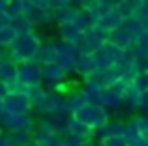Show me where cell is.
Listing matches in <instances>:
<instances>
[{
  "mask_svg": "<svg viewBox=\"0 0 148 146\" xmlns=\"http://www.w3.org/2000/svg\"><path fill=\"white\" fill-rule=\"evenodd\" d=\"M0 84H4L8 92L17 90V64L10 58L0 64Z\"/></svg>",
  "mask_w": 148,
  "mask_h": 146,
  "instance_id": "obj_11",
  "label": "cell"
},
{
  "mask_svg": "<svg viewBox=\"0 0 148 146\" xmlns=\"http://www.w3.org/2000/svg\"><path fill=\"white\" fill-rule=\"evenodd\" d=\"M137 131H139V137L148 141V114L143 118H137Z\"/></svg>",
  "mask_w": 148,
  "mask_h": 146,
  "instance_id": "obj_29",
  "label": "cell"
},
{
  "mask_svg": "<svg viewBox=\"0 0 148 146\" xmlns=\"http://www.w3.org/2000/svg\"><path fill=\"white\" fill-rule=\"evenodd\" d=\"M0 146H23V141L13 133H0Z\"/></svg>",
  "mask_w": 148,
  "mask_h": 146,
  "instance_id": "obj_27",
  "label": "cell"
},
{
  "mask_svg": "<svg viewBox=\"0 0 148 146\" xmlns=\"http://www.w3.org/2000/svg\"><path fill=\"white\" fill-rule=\"evenodd\" d=\"M101 146H127L124 137H101Z\"/></svg>",
  "mask_w": 148,
  "mask_h": 146,
  "instance_id": "obj_28",
  "label": "cell"
},
{
  "mask_svg": "<svg viewBox=\"0 0 148 146\" xmlns=\"http://www.w3.org/2000/svg\"><path fill=\"white\" fill-rule=\"evenodd\" d=\"M71 118L77 120V122H81V124H84L86 128H90L92 131H98L101 126H105V122L109 120V113H107V107L86 101L77 111H73Z\"/></svg>",
  "mask_w": 148,
  "mask_h": 146,
  "instance_id": "obj_3",
  "label": "cell"
},
{
  "mask_svg": "<svg viewBox=\"0 0 148 146\" xmlns=\"http://www.w3.org/2000/svg\"><path fill=\"white\" fill-rule=\"evenodd\" d=\"M83 30L75 25V23H58V36H60L62 41H71L75 43L77 38L81 36Z\"/></svg>",
  "mask_w": 148,
  "mask_h": 146,
  "instance_id": "obj_17",
  "label": "cell"
},
{
  "mask_svg": "<svg viewBox=\"0 0 148 146\" xmlns=\"http://www.w3.org/2000/svg\"><path fill=\"white\" fill-rule=\"evenodd\" d=\"M41 47V40L38 38L36 32H26V34H17L11 45L8 47L10 51V60H13L15 64L21 62H30L36 58L38 51Z\"/></svg>",
  "mask_w": 148,
  "mask_h": 146,
  "instance_id": "obj_1",
  "label": "cell"
},
{
  "mask_svg": "<svg viewBox=\"0 0 148 146\" xmlns=\"http://www.w3.org/2000/svg\"><path fill=\"white\" fill-rule=\"evenodd\" d=\"M4 60H6V58H4V56H2V55H0V64H2V62H4Z\"/></svg>",
  "mask_w": 148,
  "mask_h": 146,
  "instance_id": "obj_37",
  "label": "cell"
},
{
  "mask_svg": "<svg viewBox=\"0 0 148 146\" xmlns=\"http://www.w3.org/2000/svg\"><path fill=\"white\" fill-rule=\"evenodd\" d=\"M73 71L83 75L84 79L90 77L96 71V64H94V58H92V53H79V56L73 62Z\"/></svg>",
  "mask_w": 148,
  "mask_h": 146,
  "instance_id": "obj_16",
  "label": "cell"
},
{
  "mask_svg": "<svg viewBox=\"0 0 148 146\" xmlns=\"http://www.w3.org/2000/svg\"><path fill=\"white\" fill-rule=\"evenodd\" d=\"M6 6H8V0H0V11L6 10Z\"/></svg>",
  "mask_w": 148,
  "mask_h": 146,
  "instance_id": "obj_35",
  "label": "cell"
},
{
  "mask_svg": "<svg viewBox=\"0 0 148 146\" xmlns=\"http://www.w3.org/2000/svg\"><path fill=\"white\" fill-rule=\"evenodd\" d=\"M131 83L139 88V90H148V71H137L131 77Z\"/></svg>",
  "mask_w": 148,
  "mask_h": 146,
  "instance_id": "obj_26",
  "label": "cell"
},
{
  "mask_svg": "<svg viewBox=\"0 0 148 146\" xmlns=\"http://www.w3.org/2000/svg\"><path fill=\"white\" fill-rule=\"evenodd\" d=\"M69 4H73V0H49V10H58V8H66L69 6Z\"/></svg>",
  "mask_w": 148,
  "mask_h": 146,
  "instance_id": "obj_31",
  "label": "cell"
},
{
  "mask_svg": "<svg viewBox=\"0 0 148 146\" xmlns=\"http://www.w3.org/2000/svg\"><path fill=\"white\" fill-rule=\"evenodd\" d=\"M62 105H64V96L60 94L58 90H45L43 98H41V101L36 105V109H40L43 114H51L54 113V111L62 109Z\"/></svg>",
  "mask_w": 148,
  "mask_h": 146,
  "instance_id": "obj_10",
  "label": "cell"
},
{
  "mask_svg": "<svg viewBox=\"0 0 148 146\" xmlns=\"http://www.w3.org/2000/svg\"><path fill=\"white\" fill-rule=\"evenodd\" d=\"M51 13H53V21H56V23H75V17H77V13H79V8L73 6V4H69V6H66V8L53 10Z\"/></svg>",
  "mask_w": 148,
  "mask_h": 146,
  "instance_id": "obj_18",
  "label": "cell"
},
{
  "mask_svg": "<svg viewBox=\"0 0 148 146\" xmlns=\"http://www.w3.org/2000/svg\"><path fill=\"white\" fill-rule=\"evenodd\" d=\"M30 6L34 8H43V10H49V0H28Z\"/></svg>",
  "mask_w": 148,
  "mask_h": 146,
  "instance_id": "obj_33",
  "label": "cell"
},
{
  "mask_svg": "<svg viewBox=\"0 0 148 146\" xmlns=\"http://www.w3.org/2000/svg\"><path fill=\"white\" fill-rule=\"evenodd\" d=\"M77 56H79V49H77L75 43H71V41H60V43H56V60L54 62L66 73L73 71V62H75Z\"/></svg>",
  "mask_w": 148,
  "mask_h": 146,
  "instance_id": "obj_8",
  "label": "cell"
},
{
  "mask_svg": "<svg viewBox=\"0 0 148 146\" xmlns=\"http://www.w3.org/2000/svg\"><path fill=\"white\" fill-rule=\"evenodd\" d=\"M0 128H6L8 133L17 135L23 143L30 141V135L34 131V122L28 114H11L0 109Z\"/></svg>",
  "mask_w": 148,
  "mask_h": 146,
  "instance_id": "obj_2",
  "label": "cell"
},
{
  "mask_svg": "<svg viewBox=\"0 0 148 146\" xmlns=\"http://www.w3.org/2000/svg\"><path fill=\"white\" fill-rule=\"evenodd\" d=\"M124 131H126V124H124V122L107 120L105 126H101L96 133H98L99 137H124Z\"/></svg>",
  "mask_w": 148,
  "mask_h": 146,
  "instance_id": "obj_19",
  "label": "cell"
},
{
  "mask_svg": "<svg viewBox=\"0 0 148 146\" xmlns=\"http://www.w3.org/2000/svg\"><path fill=\"white\" fill-rule=\"evenodd\" d=\"M66 77H68V73L62 70L56 62L41 64V79H43V83L51 84L53 88H60L64 84Z\"/></svg>",
  "mask_w": 148,
  "mask_h": 146,
  "instance_id": "obj_9",
  "label": "cell"
},
{
  "mask_svg": "<svg viewBox=\"0 0 148 146\" xmlns=\"http://www.w3.org/2000/svg\"><path fill=\"white\" fill-rule=\"evenodd\" d=\"M0 99H2V98H0ZM0 109H2V107H0Z\"/></svg>",
  "mask_w": 148,
  "mask_h": 146,
  "instance_id": "obj_38",
  "label": "cell"
},
{
  "mask_svg": "<svg viewBox=\"0 0 148 146\" xmlns=\"http://www.w3.org/2000/svg\"><path fill=\"white\" fill-rule=\"evenodd\" d=\"M23 146H40V144L34 143V141H26V143H23Z\"/></svg>",
  "mask_w": 148,
  "mask_h": 146,
  "instance_id": "obj_36",
  "label": "cell"
},
{
  "mask_svg": "<svg viewBox=\"0 0 148 146\" xmlns=\"http://www.w3.org/2000/svg\"><path fill=\"white\" fill-rule=\"evenodd\" d=\"M86 103V98H84L83 90H77V92H71V94L64 96V105H62V109L68 111V113H73V111H77L81 105H84Z\"/></svg>",
  "mask_w": 148,
  "mask_h": 146,
  "instance_id": "obj_20",
  "label": "cell"
},
{
  "mask_svg": "<svg viewBox=\"0 0 148 146\" xmlns=\"http://www.w3.org/2000/svg\"><path fill=\"white\" fill-rule=\"evenodd\" d=\"M139 107L148 111V90H143L141 92V96H139Z\"/></svg>",
  "mask_w": 148,
  "mask_h": 146,
  "instance_id": "obj_32",
  "label": "cell"
},
{
  "mask_svg": "<svg viewBox=\"0 0 148 146\" xmlns=\"http://www.w3.org/2000/svg\"><path fill=\"white\" fill-rule=\"evenodd\" d=\"M26 17V21L30 23L32 26H38V25H47V23L53 21V13H51V10H43V8H34V6H26L25 13H23Z\"/></svg>",
  "mask_w": 148,
  "mask_h": 146,
  "instance_id": "obj_15",
  "label": "cell"
},
{
  "mask_svg": "<svg viewBox=\"0 0 148 146\" xmlns=\"http://www.w3.org/2000/svg\"><path fill=\"white\" fill-rule=\"evenodd\" d=\"M127 79L114 83L111 86H105V107H120L124 101V88H126Z\"/></svg>",
  "mask_w": 148,
  "mask_h": 146,
  "instance_id": "obj_13",
  "label": "cell"
},
{
  "mask_svg": "<svg viewBox=\"0 0 148 146\" xmlns=\"http://www.w3.org/2000/svg\"><path fill=\"white\" fill-rule=\"evenodd\" d=\"M83 94L88 103H96V105H103L105 103V86L99 84L98 81L90 79V77H86V83L83 86Z\"/></svg>",
  "mask_w": 148,
  "mask_h": 146,
  "instance_id": "obj_12",
  "label": "cell"
},
{
  "mask_svg": "<svg viewBox=\"0 0 148 146\" xmlns=\"http://www.w3.org/2000/svg\"><path fill=\"white\" fill-rule=\"evenodd\" d=\"M66 135L73 141H92L94 135H96V131H92V129L86 128L84 124H81V122H77V120L71 118L68 128H66Z\"/></svg>",
  "mask_w": 148,
  "mask_h": 146,
  "instance_id": "obj_14",
  "label": "cell"
},
{
  "mask_svg": "<svg viewBox=\"0 0 148 146\" xmlns=\"http://www.w3.org/2000/svg\"><path fill=\"white\" fill-rule=\"evenodd\" d=\"M54 60H56V43H41L34 62H38L41 66V64L54 62Z\"/></svg>",
  "mask_w": 148,
  "mask_h": 146,
  "instance_id": "obj_21",
  "label": "cell"
},
{
  "mask_svg": "<svg viewBox=\"0 0 148 146\" xmlns=\"http://www.w3.org/2000/svg\"><path fill=\"white\" fill-rule=\"evenodd\" d=\"M0 107H2V111L11 114H28L34 109L28 94L21 90H13V92H8L6 96H2Z\"/></svg>",
  "mask_w": 148,
  "mask_h": 146,
  "instance_id": "obj_7",
  "label": "cell"
},
{
  "mask_svg": "<svg viewBox=\"0 0 148 146\" xmlns=\"http://www.w3.org/2000/svg\"><path fill=\"white\" fill-rule=\"evenodd\" d=\"M26 6H28V0H10L4 11H6L11 19H13V17H19V15L25 13Z\"/></svg>",
  "mask_w": 148,
  "mask_h": 146,
  "instance_id": "obj_22",
  "label": "cell"
},
{
  "mask_svg": "<svg viewBox=\"0 0 148 146\" xmlns=\"http://www.w3.org/2000/svg\"><path fill=\"white\" fill-rule=\"evenodd\" d=\"M79 10H98L99 8V0H79L77 2Z\"/></svg>",
  "mask_w": 148,
  "mask_h": 146,
  "instance_id": "obj_30",
  "label": "cell"
},
{
  "mask_svg": "<svg viewBox=\"0 0 148 146\" xmlns=\"http://www.w3.org/2000/svg\"><path fill=\"white\" fill-rule=\"evenodd\" d=\"M8 2H10V0H8Z\"/></svg>",
  "mask_w": 148,
  "mask_h": 146,
  "instance_id": "obj_39",
  "label": "cell"
},
{
  "mask_svg": "<svg viewBox=\"0 0 148 146\" xmlns=\"http://www.w3.org/2000/svg\"><path fill=\"white\" fill-rule=\"evenodd\" d=\"M107 38H109V30H105L99 25H96L88 30H83L81 36L77 38L75 45L79 49V53H94L107 41Z\"/></svg>",
  "mask_w": 148,
  "mask_h": 146,
  "instance_id": "obj_4",
  "label": "cell"
},
{
  "mask_svg": "<svg viewBox=\"0 0 148 146\" xmlns=\"http://www.w3.org/2000/svg\"><path fill=\"white\" fill-rule=\"evenodd\" d=\"M10 21H11V17L6 13V11H0V28H4L6 25H10Z\"/></svg>",
  "mask_w": 148,
  "mask_h": 146,
  "instance_id": "obj_34",
  "label": "cell"
},
{
  "mask_svg": "<svg viewBox=\"0 0 148 146\" xmlns=\"http://www.w3.org/2000/svg\"><path fill=\"white\" fill-rule=\"evenodd\" d=\"M15 38H17V30H15L11 25H6L4 28H0V47L8 49Z\"/></svg>",
  "mask_w": 148,
  "mask_h": 146,
  "instance_id": "obj_23",
  "label": "cell"
},
{
  "mask_svg": "<svg viewBox=\"0 0 148 146\" xmlns=\"http://www.w3.org/2000/svg\"><path fill=\"white\" fill-rule=\"evenodd\" d=\"M10 25L13 26L15 30H17V34H26V32H34V28L36 26H32L28 21H26L25 15H19V17H13L10 21Z\"/></svg>",
  "mask_w": 148,
  "mask_h": 146,
  "instance_id": "obj_24",
  "label": "cell"
},
{
  "mask_svg": "<svg viewBox=\"0 0 148 146\" xmlns=\"http://www.w3.org/2000/svg\"><path fill=\"white\" fill-rule=\"evenodd\" d=\"M43 84L41 79V66L34 60L30 62H21L17 64V90H25V88L40 86Z\"/></svg>",
  "mask_w": 148,
  "mask_h": 146,
  "instance_id": "obj_5",
  "label": "cell"
},
{
  "mask_svg": "<svg viewBox=\"0 0 148 146\" xmlns=\"http://www.w3.org/2000/svg\"><path fill=\"white\" fill-rule=\"evenodd\" d=\"M130 70H131V77L137 71H148V56L146 55H137L130 62Z\"/></svg>",
  "mask_w": 148,
  "mask_h": 146,
  "instance_id": "obj_25",
  "label": "cell"
},
{
  "mask_svg": "<svg viewBox=\"0 0 148 146\" xmlns=\"http://www.w3.org/2000/svg\"><path fill=\"white\" fill-rule=\"evenodd\" d=\"M92 58H94V64H96V71H103L107 68L114 66V64L124 62V51L116 45L105 41L98 51L92 53Z\"/></svg>",
  "mask_w": 148,
  "mask_h": 146,
  "instance_id": "obj_6",
  "label": "cell"
}]
</instances>
